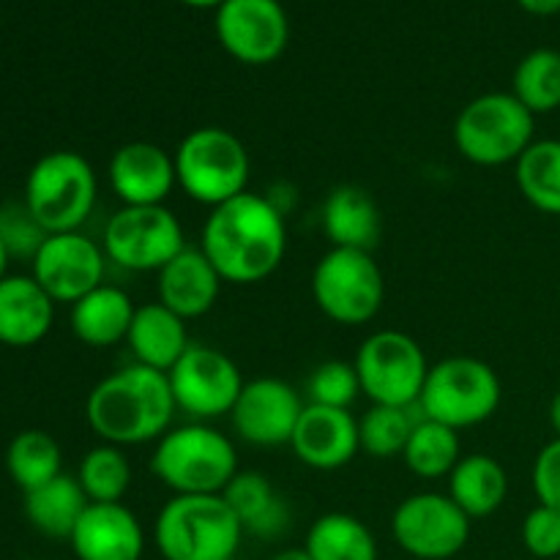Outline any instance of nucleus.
<instances>
[{
    "label": "nucleus",
    "instance_id": "1",
    "mask_svg": "<svg viewBox=\"0 0 560 560\" xmlns=\"http://www.w3.org/2000/svg\"><path fill=\"white\" fill-rule=\"evenodd\" d=\"M200 249L222 282H266L282 266L288 252L284 213L266 195L244 191L211 208L200 233Z\"/></svg>",
    "mask_w": 560,
    "mask_h": 560
},
{
    "label": "nucleus",
    "instance_id": "2",
    "mask_svg": "<svg viewBox=\"0 0 560 560\" xmlns=\"http://www.w3.org/2000/svg\"><path fill=\"white\" fill-rule=\"evenodd\" d=\"M178 413L167 372L131 361L102 377L85 399L88 427L102 443L145 446L173 430Z\"/></svg>",
    "mask_w": 560,
    "mask_h": 560
},
{
    "label": "nucleus",
    "instance_id": "3",
    "mask_svg": "<svg viewBox=\"0 0 560 560\" xmlns=\"http://www.w3.org/2000/svg\"><path fill=\"white\" fill-rule=\"evenodd\" d=\"M151 470L173 495H222L238 476V452L206 421L173 427L153 446Z\"/></svg>",
    "mask_w": 560,
    "mask_h": 560
},
{
    "label": "nucleus",
    "instance_id": "4",
    "mask_svg": "<svg viewBox=\"0 0 560 560\" xmlns=\"http://www.w3.org/2000/svg\"><path fill=\"white\" fill-rule=\"evenodd\" d=\"M244 536L224 495H173L153 523L164 560H233Z\"/></svg>",
    "mask_w": 560,
    "mask_h": 560
},
{
    "label": "nucleus",
    "instance_id": "5",
    "mask_svg": "<svg viewBox=\"0 0 560 560\" xmlns=\"http://www.w3.org/2000/svg\"><path fill=\"white\" fill-rule=\"evenodd\" d=\"M503 386L498 372L474 355H452L430 366L416 413L463 432L498 413Z\"/></svg>",
    "mask_w": 560,
    "mask_h": 560
},
{
    "label": "nucleus",
    "instance_id": "6",
    "mask_svg": "<svg viewBox=\"0 0 560 560\" xmlns=\"http://www.w3.org/2000/svg\"><path fill=\"white\" fill-rule=\"evenodd\" d=\"M178 189L208 208L244 195L249 184V151L238 135L222 126H200L178 142L173 153Z\"/></svg>",
    "mask_w": 560,
    "mask_h": 560
},
{
    "label": "nucleus",
    "instance_id": "7",
    "mask_svg": "<svg viewBox=\"0 0 560 560\" xmlns=\"http://www.w3.org/2000/svg\"><path fill=\"white\" fill-rule=\"evenodd\" d=\"M534 142L536 115L512 91L476 96L454 120V145L479 167L517 164Z\"/></svg>",
    "mask_w": 560,
    "mask_h": 560
},
{
    "label": "nucleus",
    "instance_id": "8",
    "mask_svg": "<svg viewBox=\"0 0 560 560\" xmlns=\"http://www.w3.org/2000/svg\"><path fill=\"white\" fill-rule=\"evenodd\" d=\"M96 197V170L77 151L44 153L27 173L25 206L49 235L77 233L91 219Z\"/></svg>",
    "mask_w": 560,
    "mask_h": 560
},
{
    "label": "nucleus",
    "instance_id": "9",
    "mask_svg": "<svg viewBox=\"0 0 560 560\" xmlns=\"http://www.w3.org/2000/svg\"><path fill=\"white\" fill-rule=\"evenodd\" d=\"M312 299L328 320L364 326L383 310L386 279L372 252L331 246L312 271Z\"/></svg>",
    "mask_w": 560,
    "mask_h": 560
},
{
    "label": "nucleus",
    "instance_id": "10",
    "mask_svg": "<svg viewBox=\"0 0 560 560\" xmlns=\"http://www.w3.org/2000/svg\"><path fill=\"white\" fill-rule=\"evenodd\" d=\"M353 366L359 372L361 394H366L372 405L394 408H416L430 375L424 348L397 328L370 334L361 342Z\"/></svg>",
    "mask_w": 560,
    "mask_h": 560
},
{
    "label": "nucleus",
    "instance_id": "11",
    "mask_svg": "<svg viewBox=\"0 0 560 560\" xmlns=\"http://www.w3.org/2000/svg\"><path fill=\"white\" fill-rule=\"evenodd\" d=\"M104 255L135 273H159L186 249L180 219L167 206H120L104 228Z\"/></svg>",
    "mask_w": 560,
    "mask_h": 560
},
{
    "label": "nucleus",
    "instance_id": "12",
    "mask_svg": "<svg viewBox=\"0 0 560 560\" xmlns=\"http://www.w3.org/2000/svg\"><path fill=\"white\" fill-rule=\"evenodd\" d=\"M167 377L180 413L206 424L233 413L246 383L228 353L200 342L189 345Z\"/></svg>",
    "mask_w": 560,
    "mask_h": 560
},
{
    "label": "nucleus",
    "instance_id": "13",
    "mask_svg": "<svg viewBox=\"0 0 560 560\" xmlns=\"http://www.w3.org/2000/svg\"><path fill=\"white\" fill-rule=\"evenodd\" d=\"M470 523L448 492H416L394 509L392 534L410 558L448 560L468 545Z\"/></svg>",
    "mask_w": 560,
    "mask_h": 560
},
{
    "label": "nucleus",
    "instance_id": "14",
    "mask_svg": "<svg viewBox=\"0 0 560 560\" xmlns=\"http://www.w3.org/2000/svg\"><path fill=\"white\" fill-rule=\"evenodd\" d=\"M213 27L224 52L246 66L273 63L290 42L288 11L279 0H224Z\"/></svg>",
    "mask_w": 560,
    "mask_h": 560
},
{
    "label": "nucleus",
    "instance_id": "15",
    "mask_svg": "<svg viewBox=\"0 0 560 560\" xmlns=\"http://www.w3.org/2000/svg\"><path fill=\"white\" fill-rule=\"evenodd\" d=\"M31 266V277L47 290L55 304H77L82 295L104 284L107 255L104 246L77 230L47 235Z\"/></svg>",
    "mask_w": 560,
    "mask_h": 560
},
{
    "label": "nucleus",
    "instance_id": "16",
    "mask_svg": "<svg viewBox=\"0 0 560 560\" xmlns=\"http://www.w3.org/2000/svg\"><path fill=\"white\" fill-rule=\"evenodd\" d=\"M306 402L301 392L279 377H255L244 383L230 421L235 435L249 446H290Z\"/></svg>",
    "mask_w": 560,
    "mask_h": 560
},
{
    "label": "nucleus",
    "instance_id": "17",
    "mask_svg": "<svg viewBox=\"0 0 560 560\" xmlns=\"http://www.w3.org/2000/svg\"><path fill=\"white\" fill-rule=\"evenodd\" d=\"M107 175L120 206H164L178 186L173 153L148 140L124 142L109 159Z\"/></svg>",
    "mask_w": 560,
    "mask_h": 560
},
{
    "label": "nucleus",
    "instance_id": "18",
    "mask_svg": "<svg viewBox=\"0 0 560 560\" xmlns=\"http://www.w3.org/2000/svg\"><path fill=\"white\" fill-rule=\"evenodd\" d=\"M69 545L77 560H140L145 530L126 503H88Z\"/></svg>",
    "mask_w": 560,
    "mask_h": 560
},
{
    "label": "nucleus",
    "instance_id": "19",
    "mask_svg": "<svg viewBox=\"0 0 560 560\" xmlns=\"http://www.w3.org/2000/svg\"><path fill=\"white\" fill-rule=\"evenodd\" d=\"M290 448L306 468H345L361 452L359 419L350 410L306 405L293 432Z\"/></svg>",
    "mask_w": 560,
    "mask_h": 560
},
{
    "label": "nucleus",
    "instance_id": "20",
    "mask_svg": "<svg viewBox=\"0 0 560 560\" xmlns=\"http://www.w3.org/2000/svg\"><path fill=\"white\" fill-rule=\"evenodd\" d=\"M222 284L206 252L186 246L156 273V301L184 320H197L217 306Z\"/></svg>",
    "mask_w": 560,
    "mask_h": 560
},
{
    "label": "nucleus",
    "instance_id": "21",
    "mask_svg": "<svg viewBox=\"0 0 560 560\" xmlns=\"http://www.w3.org/2000/svg\"><path fill=\"white\" fill-rule=\"evenodd\" d=\"M55 323V301L33 277L0 279V345L33 348Z\"/></svg>",
    "mask_w": 560,
    "mask_h": 560
},
{
    "label": "nucleus",
    "instance_id": "22",
    "mask_svg": "<svg viewBox=\"0 0 560 560\" xmlns=\"http://www.w3.org/2000/svg\"><path fill=\"white\" fill-rule=\"evenodd\" d=\"M320 224L331 246L372 252L381 241L383 219L375 197L353 184H342L326 197Z\"/></svg>",
    "mask_w": 560,
    "mask_h": 560
},
{
    "label": "nucleus",
    "instance_id": "23",
    "mask_svg": "<svg viewBox=\"0 0 560 560\" xmlns=\"http://www.w3.org/2000/svg\"><path fill=\"white\" fill-rule=\"evenodd\" d=\"M126 345L135 355V364L170 372L189 350L191 339L184 317H178L159 301H151V304L137 306Z\"/></svg>",
    "mask_w": 560,
    "mask_h": 560
},
{
    "label": "nucleus",
    "instance_id": "24",
    "mask_svg": "<svg viewBox=\"0 0 560 560\" xmlns=\"http://www.w3.org/2000/svg\"><path fill=\"white\" fill-rule=\"evenodd\" d=\"M222 495L238 517L244 534L257 539H279L293 523L288 501L260 470H238Z\"/></svg>",
    "mask_w": 560,
    "mask_h": 560
},
{
    "label": "nucleus",
    "instance_id": "25",
    "mask_svg": "<svg viewBox=\"0 0 560 560\" xmlns=\"http://www.w3.org/2000/svg\"><path fill=\"white\" fill-rule=\"evenodd\" d=\"M135 301L118 284H98L77 304H71V331L82 345L91 348H113L126 342L131 320H135Z\"/></svg>",
    "mask_w": 560,
    "mask_h": 560
},
{
    "label": "nucleus",
    "instance_id": "26",
    "mask_svg": "<svg viewBox=\"0 0 560 560\" xmlns=\"http://www.w3.org/2000/svg\"><path fill=\"white\" fill-rule=\"evenodd\" d=\"M448 495L470 520L490 517L506 503V468L490 454H468L448 474Z\"/></svg>",
    "mask_w": 560,
    "mask_h": 560
},
{
    "label": "nucleus",
    "instance_id": "27",
    "mask_svg": "<svg viewBox=\"0 0 560 560\" xmlns=\"http://www.w3.org/2000/svg\"><path fill=\"white\" fill-rule=\"evenodd\" d=\"M88 495L74 476L60 474L38 490L25 492V517L38 534L49 539H69L88 509Z\"/></svg>",
    "mask_w": 560,
    "mask_h": 560
},
{
    "label": "nucleus",
    "instance_id": "28",
    "mask_svg": "<svg viewBox=\"0 0 560 560\" xmlns=\"http://www.w3.org/2000/svg\"><path fill=\"white\" fill-rule=\"evenodd\" d=\"M304 550L312 560H377L375 534L345 512L317 517L306 530Z\"/></svg>",
    "mask_w": 560,
    "mask_h": 560
},
{
    "label": "nucleus",
    "instance_id": "29",
    "mask_svg": "<svg viewBox=\"0 0 560 560\" xmlns=\"http://www.w3.org/2000/svg\"><path fill=\"white\" fill-rule=\"evenodd\" d=\"M5 470L22 492H33L63 474L60 443L44 430H22L5 448Z\"/></svg>",
    "mask_w": 560,
    "mask_h": 560
},
{
    "label": "nucleus",
    "instance_id": "30",
    "mask_svg": "<svg viewBox=\"0 0 560 560\" xmlns=\"http://www.w3.org/2000/svg\"><path fill=\"white\" fill-rule=\"evenodd\" d=\"M405 465L419 479H448L457 463L463 459V443L459 432L438 421H416L410 441L402 452Z\"/></svg>",
    "mask_w": 560,
    "mask_h": 560
},
{
    "label": "nucleus",
    "instance_id": "31",
    "mask_svg": "<svg viewBox=\"0 0 560 560\" xmlns=\"http://www.w3.org/2000/svg\"><path fill=\"white\" fill-rule=\"evenodd\" d=\"M514 180L536 211L560 217V140H536L514 164Z\"/></svg>",
    "mask_w": 560,
    "mask_h": 560
},
{
    "label": "nucleus",
    "instance_id": "32",
    "mask_svg": "<svg viewBox=\"0 0 560 560\" xmlns=\"http://www.w3.org/2000/svg\"><path fill=\"white\" fill-rule=\"evenodd\" d=\"M77 481L91 503H124L131 487V463L120 446L98 443L82 457Z\"/></svg>",
    "mask_w": 560,
    "mask_h": 560
},
{
    "label": "nucleus",
    "instance_id": "33",
    "mask_svg": "<svg viewBox=\"0 0 560 560\" xmlns=\"http://www.w3.org/2000/svg\"><path fill=\"white\" fill-rule=\"evenodd\" d=\"M512 93L534 115L556 113L560 107V52L539 47L525 55L512 77Z\"/></svg>",
    "mask_w": 560,
    "mask_h": 560
},
{
    "label": "nucleus",
    "instance_id": "34",
    "mask_svg": "<svg viewBox=\"0 0 560 560\" xmlns=\"http://www.w3.org/2000/svg\"><path fill=\"white\" fill-rule=\"evenodd\" d=\"M416 408H394V405H372L359 419V441L361 452H366L375 459L402 457L405 446L410 441L419 416H413Z\"/></svg>",
    "mask_w": 560,
    "mask_h": 560
},
{
    "label": "nucleus",
    "instance_id": "35",
    "mask_svg": "<svg viewBox=\"0 0 560 560\" xmlns=\"http://www.w3.org/2000/svg\"><path fill=\"white\" fill-rule=\"evenodd\" d=\"M359 372L348 361H323V364H317L312 370L310 381H306V405L350 410V405L359 399Z\"/></svg>",
    "mask_w": 560,
    "mask_h": 560
},
{
    "label": "nucleus",
    "instance_id": "36",
    "mask_svg": "<svg viewBox=\"0 0 560 560\" xmlns=\"http://www.w3.org/2000/svg\"><path fill=\"white\" fill-rule=\"evenodd\" d=\"M47 230L38 224L31 208L22 202H9L0 208V238H3L5 249H9L11 260H31L38 255V249L47 241Z\"/></svg>",
    "mask_w": 560,
    "mask_h": 560
},
{
    "label": "nucleus",
    "instance_id": "37",
    "mask_svg": "<svg viewBox=\"0 0 560 560\" xmlns=\"http://www.w3.org/2000/svg\"><path fill=\"white\" fill-rule=\"evenodd\" d=\"M523 545L525 550L539 560L560 558V512L552 506L539 503L530 509L523 520Z\"/></svg>",
    "mask_w": 560,
    "mask_h": 560
},
{
    "label": "nucleus",
    "instance_id": "38",
    "mask_svg": "<svg viewBox=\"0 0 560 560\" xmlns=\"http://www.w3.org/2000/svg\"><path fill=\"white\" fill-rule=\"evenodd\" d=\"M530 481H534L536 501L560 512V438L547 443V446L536 454Z\"/></svg>",
    "mask_w": 560,
    "mask_h": 560
},
{
    "label": "nucleus",
    "instance_id": "39",
    "mask_svg": "<svg viewBox=\"0 0 560 560\" xmlns=\"http://www.w3.org/2000/svg\"><path fill=\"white\" fill-rule=\"evenodd\" d=\"M528 14L534 16H552L560 14V0H517Z\"/></svg>",
    "mask_w": 560,
    "mask_h": 560
},
{
    "label": "nucleus",
    "instance_id": "40",
    "mask_svg": "<svg viewBox=\"0 0 560 560\" xmlns=\"http://www.w3.org/2000/svg\"><path fill=\"white\" fill-rule=\"evenodd\" d=\"M271 560H312L310 552L304 550V547H288V550L277 552Z\"/></svg>",
    "mask_w": 560,
    "mask_h": 560
},
{
    "label": "nucleus",
    "instance_id": "41",
    "mask_svg": "<svg viewBox=\"0 0 560 560\" xmlns=\"http://www.w3.org/2000/svg\"><path fill=\"white\" fill-rule=\"evenodd\" d=\"M550 424L556 430V438H560V392L552 397L550 402Z\"/></svg>",
    "mask_w": 560,
    "mask_h": 560
},
{
    "label": "nucleus",
    "instance_id": "42",
    "mask_svg": "<svg viewBox=\"0 0 560 560\" xmlns=\"http://www.w3.org/2000/svg\"><path fill=\"white\" fill-rule=\"evenodd\" d=\"M184 5H191V9H219L224 0H180Z\"/></svg>",
    "mask_w": 560,
    "mask_h": 560
},
{
    "label": "nucleus",
    "instance_id": "43",
    "mask_svg": "<svg viewBox=\"0 0 560 560\" xmlns=\"http://www.w3.org/2000/svg\"><path fill=\"white\" fill-rule=\"evenodd\" d=\"M9 260H11V255H9V249H5L3 238H0V279L9 277V273H5V268H9Z\"/></svg>",
    "mask_w": 560,
    "mask_h": 560
},
{
    "label": "nucleus",
    "instance_id": "44",
    "mask_svg": "<svg viewBox=\"0 0 560 560\" xmlns=\"http://www.w3.org/2000/svg\"><path fill=\"white\" fill-rule=\"evenodd\" d=\"M558 560H560V558H558Z\"/></svg>",
    "mask_w": 560,
    "mask_h": 560
}]
</instances>
